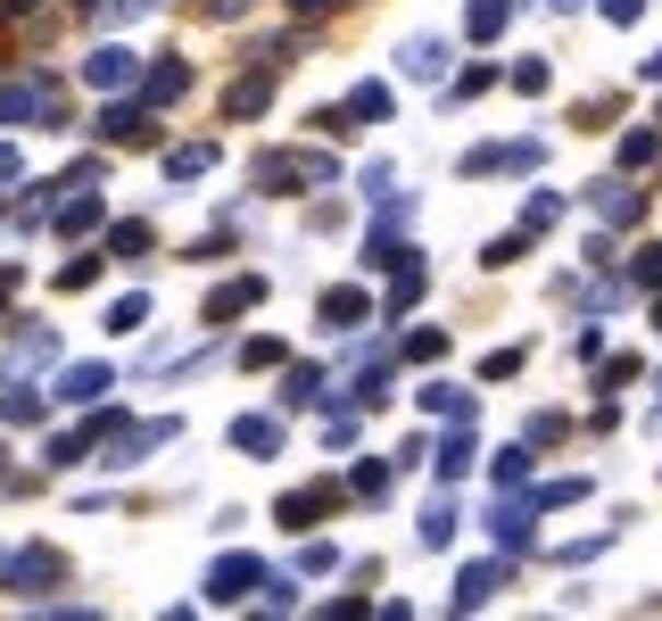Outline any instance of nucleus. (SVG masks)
Here are the masks:
<instances>
[{
  "instance_id": "nucleus-1",
  "label": "nucleus",
  "mask_w": 662,
  "mask_h": 621,
  "mask_svg": "<svg viewBox=\"0 0 662 621\" xmlns=\"http://www.w3.org/2000/svg\"><path fill=\"white\" fill-rule=\"evenodd\" d=\"M100 439H108V432H100ZM166 439H183V414H150V423L116 432L108 448H100V464H108V472H132V464H150V448H166Z\"/></svg>"
},
{
  "instance_id": "nucleus-2",
  "label": "nucleus",
  "mask_w": 662,
  "mask_h": 621,
  "mask_svg": "<svg viewBox=\"0 0 662 621\" xmlns=\"http://www.w3.org/2000/svg\"><path fill=\"white\" fill-rule=\"evenodd\" d=\"M132 76H141V58H132L125 42H100V50L83 58V83H92V92H125Z\"/></svg>"
},
{
  "instance_id": "nucleus-3",
  "label": "nucleus",
  "mask_w": 662,
  "mask_h": 621,
  "mask_svg": "<svg viewBox=\"0 0 662 621\" xmlns=\"http://www.w3.org/2000/svg\"><path fill=\"white\" fill-rule=\"evenodd\" d=\"M58 572H67V564H58L50 547H18V555H9V572H0V580L18 588V597H42V588H50Z\"/></svg>"
},
{
  "instance_id": "nucleus-4",
  "label": "nucleus",
  "mask_w": 662,
  "mask_h": 621,
  "mask_svg": "<svg viewBox=\"0 0 662 621\" xmlns=\"http://www.w3.org/2000/svg\"><path fill=\"white\" fill-rule=\"evenodd\" d=\"M397 67H406V83H448V67H455V50L439 34H415L406 50H397Z\"/></svg>"
},
{
  "instance_id": "nucleus-5",
  "label": "nucleus",
  "mask_w": 662,
  "mask_h": 621,
  "mask_svg": "<svg viewBox=\"0 0 662 621\" xmlns=\"http://www.w3.org/2000/svg\"><path fill=\"white\" fill-rule=\"evenodd\" d=\"M489 539L506 547V555H530V547H538V506H506V497H497V514H489Z\"/></svg>"
},
{
  "instance_id": "nucleus-6",
  "label": "nucleus",
  "mask_w": 662,
  "mask_h": 621,
  "mask_svg": "<svg viewBox=\"0 0 662 621\" xmlns=\"http://www.w3.org/2000/svg\"><path fill=\"white\" fill-rule=\"evenodd\" d=\"M257 580H265V564H257V555H224V564L208 572V605H241Z\"/></svg>"
},
{
  "instance_id": "nucleus-7",
  "label": "nucleus",
  "mask_w": 662,
  "mask_h": 621,
  "mask_svg": "<svg viewBox=\"0 0 662 621\" xmlns=\"http://www.w3.org/2000/svg\"><path fill=\"white\" fill-rule=\"evenodd\" d=\"M42 365H58V332H50V323L18 332V348H9V365H0V373H9V381H25V373H42Z\"/></svg>"
},
{
  "instance_id": "nucleus-8",
  "label": "nucleus",
  "mask_w": 662,
  "mask_h": 621,
  "mask_svg": "<svg viewBox=\"0 0 662 621\" xmlns=\"http://www.w3.org/2000/svg\"><path fill=\"white\" fill-rule=\"evenodd\" d=\"M588 207H596L605 225H638V216H646V199L622 183V174H605V183H588Z\"/></svg>"
},
{
  "instance_id": "nucleus-9",
  "label": "nucleus",
  "mask_w": 662,
  "mask_h": 621,
  "mask_svg": "<svg viewBox=\"0 0 662 621\" xmlns=\"http://www.w3.org/2000/svg\"><path fill=\"white\" fill-rule=\"evenodd\" d=\"M108 390H116L108 365H67V373H58V398H67V406H100Z\"/></svg>"
},
{
  "instance_id": "nucleus-10",
  "label": "nucleus",
  "mask_w": 662,
  "mask_h": 621,
  "mask_svg": "<svg viewBox=\"0 0 662 621\" xmlns=\"http://www.w3.org/2000/svg\"><path fill=\"white\" fill-rule=\"evenodd\" d=\"M232 448H248V456H282V423H274V414H232Z\"/></svg>"
},
{
  "instance_id": "nucleus-11",
  "label": "nucleus",
  "mask_w": 662,
  "mask_h": 621,
  "mask_svg": "<svg viewBox=\"0 0 662 621\" xmlns=\"http://www.w3.org/2000/svg\"><path fill=\"white\" fill-rule=\"evenodd\" d=\"M50 108V83H0V125H34Z\"/></svg>"
},
{
  "instance_id": "nucleus-12",
  "label": "nucleus",
  "mask_w": 662,
  "mask_h": 621,
  "mask_svg": "<svg viewBox=\"0 0 662 621\" xmlns=\"http://www.w3.org/2000/svg\"><path fill=\"white\" fill-rule=\"evenodd\" d=\"M257 299H265L257 274H241V283H216V290H208V323H232L241 307H257Z\"/></svg>"
},
{
  "instance_id": "nucleus-13",
  "label": "nucleus",
  "mask_w": 662,
  "mask_h": 621,
  "mask_svg": "<svg viewBox=\"0 0 662 621\" xmlns=\"http://www.w3.org/2000/svg\"><path fill=\"white\" fill-rule=\"evenodd\" d=\"M323 323H332V332H357L364 315H373V299H364V290H323V307H315Z\"/></svg>"
},
{
  "instance_id": "nucleus-14",
  "label": "nucleus",
  "mask_w": 662,
  "mask_h": 621,
  "mask_svg": "<svg viewBox=\"0 0 662 621\" xmlns=\"http://www.w3.org/2000/svg\"><path fill=\"white\" fill-rule=\"evenodd\" d=\"M422 414H431V423H473V390H448V381H431V390H422Z\"/></svg>"
},
{
  "instance_id": "nucleus-15",
  "label": "nucleus",
  "mask_w": 662,
  "mask_h": 621,
  "mask_svg": "<svg viewBox=\"0 0 662 621\" xmlns=\"http://www.w3.org/2000/svg\"><path fill=\"white\" fill-rule=\"evenodd\" d=\"M208 166H216V150H208V141H183V150H166V183H199Z\"/></svg>"
},
{
  "instance_id": "nucleus-16",
  "label": "nucleus",
  "mask_w": 662,
  "mask_h": 621,
  "mask_svg": "<svg viewBox=\"0 0 662 621\" xmlns=\"http://www.w3.org/2000/svg\"><path fill=\"white\" fill-rule=\"evenodd\" d=\"M497 580H506V572H497V564H473V572H464V580H455V605H464V613H480V605L497 597Z\"/></svg>"
},
{
  "instance_id": "nucleus-17",
  "label": "nucleus",
  "mask_w": 662,
  "mask_h": 621,
  "mask_svg": "<svg viewBox=\"0 0 662 621\" xmlns=\"http://www.w3.org/2000/svg\"><path fill=\"white\" fill-rule=\"evenodd\" d=\"M622 174H646V166H662V133H622Z\"/></svg>"
},
{
  "instance_id": "nucleus-18",
  "label": "nucleus",
  "mask_w": 662,
  "mask_h": 621,
  "mask_svg": "<svg viewBox=\"0 0 662 621\" xmlns=\"http://www.w3.org/2000/svg\"><path fill=\"white\" fill-rule=\"evenodd\" d=\"M431 472H439V481H464V472H473V432H464V423H455V439L431 456Z\"/></svg>"
},
{
  "instance_id": "nucleus-19",
  "label": "nucleus",
  "mask_w": 662,
  "mask_h": 621,
  "mask_svg": "<svg viewBox=\"0 0 662 621\" xmlns=\"http://www.w3.org/2000/svg\"><path fill=\"white\" fill-rule=\"evenodd\" d=\"M100 141H150V116L141 108H100Z\"/></svg>"
},
{
  "instance_id": "nucleus-20",
  "label": "nucleus",
  "mask_w": 662,
  "mask_h": 621,
  "mask_svg": "<svg viewBox=\"0 0 662 621\" xmlns=\"http://www.w3.org/2000/svg\"><path fill=\"white\" fill-rule=\"evenodd\" d=\"M390 116V83H357L348 92V125H381Z\"/></svg>"
},
{
  "instance_id": "nucleus-21",
  "label": "nucleus",
  "mask_w": 662,
  "mask_h": 621,
  "mask_svg": "<svg viewBox=\"0 0 662 621\" xmlns=\"http://www.w3.org/2000/svg\"><path fill=\"white\" fill-rule=\"evenodd\" d=\"M406 257H415V249L397 241V232H373V241H364V274H397Z\"/></svg>"
},
{
  "instance_id": "nucleus-22",
  "label": "nucleus",
  "mask_w": 662,
  "mask_h": 621,
  "mask_svg": "<svg viewBox=\"0 0 662 621\" xmlns=\"http://www.w3.org/2000/svg\"><path fill=\"white\" fill-rule=\"evenodd\" d=\"M323 506H332V490H290V497H282V530H306Z\"/></svg>"
},
{
  "instance_id": "nucleus-23",
  "label": "nucleus",
  "mask_w": 662,
  "mask_h": 621,
  "mask_svg": "<svg viewBox=\"0 0 662 621\" xmlns=\"http://www.w3.org/2000/svg\"><path fill=\"white\" fill-rule=\"evenodd\" d=\"M422 283H431V274H422V257H406V265H397V283H390V315H406V307L422 299Z\"/></svg>"
},
{
  "instance_id": "nucleus-24",
  "label": "nucleus",
  "mask_w": 662,
  "mask_h": 621,
  "mask_svg": "<svg viewBox=\"0 0 662 621\" xmlns=\"http://www.w3.org/2000/svg\"><path fill=\"white\" fill-rule=\"evenodd\" d=\"M183 92H190V67H183V58L150 67V100H158V108H166V100H183Z\"/></svg>"
},
{
  "instance_id": "nucleus-25",
  "label": "nucleus",
  "mask_w": 662,
  "mask_h": 621,
  "mask_svg": "<svg viewBox=\"0 0 662 621\" xmlns=\"http://www.w3.org/2000/svg\"><path fill=\"white\" fill-rule=\"evenodd\" d=\"M323 398V365H290V381H282V406H315Z\"/></svg>"
},
{
  "instance_id": "nucleus-26",
  "label": "nucleus",
  "mask_w": 662,
  "mask_h": 621,
  "mask_svg": "<svg viewBox=\"0 0 662 621\" xmlns=\"http://www.w3.org/2000/svg\"><path fill=\"white\" fill-rule=\"evenodd\" d=\"M513 25V0H473V42H497Z\"/></svg>"
},
{
  "instance_id": "nucleus-27",
  "label": "nucleus",
  "mask_w": 662,
  "mask_h": 621,
  "mask_svg": "<svg viewBox=\"0 0 662 621\" xmlns=\"http://www.w3.org/2000/svg\"><path fill=\"white\" fill-rule=\"evenodd\" d=\"M415 539H422V547H455V506H448V497H439V506L415 522Z\"/></svg>"
},
{
  "instance_id": "nucleus-28",
  "label": "nucleus",
  "mask_w": 662,
  "mask_h": 621,
  "mask_svg": "<svg viewBox=\"0 0 662 621\" xmlns=\"http://www.w3.org/2000/svg\"><path fill=\"white\" fill-rule=\"evenodd\" d=\"M265 100H274V76H241L232 83V116H257Z\"/></svg>"
},
{
  "instance_id": "nucleus-29",
  "label": "nucleus",
  "mask_w": 662,
  "mask_h": 621,
  "mask_svg": "<svg viewBox=\"0 0 662 621\" xmlns=\"http://www.w3.org/2000/svg\"><path fill=\"white\" fill-rule=\"evenodd\" d=\"M580 497H588V472H571V481H547V490L530 497V506L547 514V506H580Z\"/></svg>"
},
{
  "instance_id": "nucleus-30",
  "label": "nucleus",
  "mask_w": 662,
  "mask_h": 621,
  "mask_svg": "<svg viewBox=\"0 0 662 621\" xmlns=\"http://www.w3.org/2000/svg\"><path fill=\"white\" fill-rule=\"evenodd\" d=\"M538 158H547V141H497V166L506 174H530Z\"/></svg>"
},
{
  "instance_id": "nucleus-31",
  "label": "nucleus",
  "mask_w": 662,
  "mask_h": 621,
  "mask_svg": "<svg viewBox=\"0 0 662 621\" xmlns=\"http://www.w3.org/2000/svg\"><path fill=\"white\" fill-rule=\"evenodd\" d=\"M257 183H265V191H299V158H282V150L257 158Z\"/></svg>"
},
{
  "instance_id": "nucleus-32",
  "label": "nucleus",
  "mask_w": 662,
  "mask_h": 621,
  "mask_svg": "<svg viewBox=\"0 0 662 621\" xmlns=\"http://www.w3.org/2000/svg\"><path fill=\"white\" fill-rule=\"evenodd\" d=\"M141 323H150V299H141V290H125V299L108 307V332H141Z\"/></svg>"
},
{
  "instance_id": "nucleus-33",
  "label": "nucleus",
  "mask_w": 662,
  "mask_h": 621,
  "mask_svg": "<svg viewBox=\"0 0 662 621\" xmlns=\"http://www.w3.org/2000/svg\"><path fill=\"white\" fill-rule=\"evenodd\" d=\"M108 249H116L125 265H141V257H150V225H116V232H108Z\"/></svg>"
},
{
  "instance_id": "nucleus-34",
  "label": "nucleus",
  "mask_w": 662,
  "mask_h": 621,
  "mask_svg": "<svg viewBox=\"0 0 662 621\" xmlns=\"http://www.w3.org/2000/svg\"><path fill=\"white\" fill-rule=\"evenodd\" d=\"M547 83H555V67H547V58H522V67H513V92H522V100H538Z\"/></svg>"
},
{
  "instance_id": "nucleus-35",
  "label": "nucleus",
  "mask_w": 662,
  "mask_h": 621,
  "mask_svg": "<svg viewBox=\"0 0 662 621\" xmlns=\"http://www.w3.org/2000/svg\"><path fill=\"white\" fill-rule=\"evenodd\" d=\"M100 216H108L100 199H67V207H58V232H92Z\"/></svg>"
},
{
  "instance_id": "nucleus-36",
  "label": "nucleus",
  "mask_w": 662,
  "mask_h": 621,
  "mask_svg": "<svg viewBox=\"0 0 662 621\" xmlns=\"http://www.w3.org/2000/svg\"><path fill=\"white\" fill-rule=\"evenodd\" d=\"M299 572H306V580H323V572H340V547H332V539H306Z\"/></svg>"
},
{
  "instance_id": "nucleus-37",
  "label": "nucleus",
  "mask_w": 662,
  "mask_h": 621,
  "mask_svg": "<svg viewBox=\"0 0 662 621\" xmlns=\"http://www.w3.org/2000/svg\"><path fill=\"white\" fill-rule=\"evenodd\" d=\"M0 423H42V398L34 390H0Z\"/></svg>"
},
{
  "instance_id": "nucleus-38",
  "label": "nucleus",
  "mask_w": 662,
  "mask_h": 621,
  "mask_svg": "<svg viewBox=\"0 0 662 621\" xmlns=\"http://www.w3.org/2000/svg\"><path fill=\"white\" fill-rule=\"evenodd\" d=\"M489 472H497V490H522V481H530V448H506Z\"/></svg>"
},
{
  "instance_id": "nucleus-39",
  "label": "nucleus",
  "mask_w": 662,
  "mask_h": 621,
  "mask_svg": "<svg viewBox=\"0 0 662 621\" xmlns=\"http://www.w3.org/2000/svg\"><path fill=\"white\" fill-rule=\"evenodd\" d=\"M555 216H564V199H555V191H530V207H522V225H530V232H547Z\"/></svg>"
},
{
  "instance_id": "nucleus-40",
  "label": "nucleus",
  "mask_w": 662,
  "mask_h": 621,
  "mask_svg": "<svg viewBox=\"0 0 662 621\" xmlns=\"http://www.w3.org/2000/svg\"><path fill=\"white\" fill-rule=\"evenodd\" d=\"M100 283V257H67L58 265V290H92Z\"/></svg>"
},
{
  "instance_id": "nucleus-41",
  "label": "nucleus",
  "mask_w": 662,
  "mask_h": 621,
  "mask_svg": "<svg viewBox=\"0 0 662 621\" xmlns=\"http://www.w3.org/2000/svg\"><path fill=\"white\" fill-rule=\"evenodd\" d=\"M299 183H340V158H323V150H299Z\"/></svg>"
},
{
  "instance_id": "nucleus-42",
  "label": "nucleus",
  "mask_w": 662,
  "mask_h": 621,
  "mask_svg": "<svg viewBox=\"0 0 662 621\" xmlns=\"http://www.w3.org/2000/svg\"><path fill=\"white\" fill-rule=\"evenodd\" d=\"M92 432H100V423H92ZM92 432H58V439H50V464H83V448H92Z\"/></svg>"
},
{
  "instance_id": "nucleus-43",
  "label": "nucleus",
  "mask_w": 662,
  "mask_h": 621,
  "mask_svg": "<svg viewBox=\"0 0 662 621\" xmlns=\"http://www.w3.org/2000/svg\"><path fill=\"white\" fill-rule=\"evenodd\" d=\"M415 225V199H406V191H390V199H381V232H406Z\"/></svg>"
},
{
  "instance_id": "nucleus-44",
  "label": "nucleus",
  "mask_w": 662,
  "mask_h": 621,
  "mask_svg": "<svg viewBox=\"0 0 662 621\" xmlns=\"http://www.w3.org/2000/svg\"><path fill=\"white\" fill-rule=\"evenodd\" d=\"M571 357L596 365V357H605V332H596V323H580V332H571Z\"/></svg>"
},
{
  "instance_id": "nucleus-45",
  "label": "nucleus",
  "mask_w": 662,
  "mask_h": 621,
  "mask_svg": "<svg viewBox=\"0 0 662 621\" xmlns=\"http://www.w3.org/2000/svg\"><path fill=\"white\" fill-rule=\"evenodd\" d=\"M406 357H415V365H431V357H448V332H415V340H406Z\"/></svg>"
},
{
  "instance_id": "nucleus-46",
  "label": "nucleus",
  "mask_w": 662,
  "mask_h": 621,
  "mask_svg": "<svg viewBox=\"0 0 662 621\" xmlns=\"http://www.w3.org/2000/svg\"><path fill=\"white\" fill-rule=\"evenodd\" d=\"M629 283H638V290H662V249H646V257L629 265Z\"/></svg>"
},
{
  "instance_id": "nucleus-47",
  "label": "nucleus",
  "mask_w": 662,
  "mask_h": 621,
  "mask_svg": "<svg viewBox=\"0 0 662 621\" xmlns=\"http://www.w3.org/2000/svg\"><path fill=\"white\" fill-rule=\"evenodd\" d=\"M513 365H522V348H489V357H480V381H506Z\"/></svg>"
},
{
  "instance_id": "nucleus-48",
  "label": "nucleus",
  "mask_w": 662,
  "mask_h": 621,
  "mask_svg": "<svg viewBox=\"0 0 662 621\" xmlns=\"http://www.w3.org/2000/svg\"><path fill=\"white\" fill-rule=\"evenodd\" d=\"M357 497H390V464H357Z\"/></svg>"
},
{
  "instance_id": "nucleus-49",
  "label": "nucleus",
  "mask_w": 662,
  "mask_h": 621,
  "mask_svg": "<svg viewBox=\"0 0 662 621\" xmlns=\"http://www.w3.org/2000/svg\"><path fill=\"white\" fill-rule=\"evenodd\" d=\"M265 588V613H290V605H299V588H290V580H257Z\"/></svg>"
},
{
  "instance_id": "nucleus-50",
  "label": "nucleus",
  "mask_w": 662,
  "mask_h": 621,
  "mask_svg": "<svg viewBox=\"0 0 662 621\" xmlns=\"http://www.w3.org/2000/svg\"><path fill=\"white\" fill-rule=\"evenodd\" d=\"M638 9L646 0H605V25H638Z\"/></svg>"
},
{
  "instance_id": "nucleus-51",
  "label": "nucleus",
  "mask_w": 662,
  "mask_h": 621,
  "mask_svg": "<svg viewBox=\"0 0 662 621\" xmlns=\"http://www.w3.org/2000/svg\"><path fill=\"white\" fill-rule=\"evenodd\" d=\"M290 9H299V18H323V9H340V0H290Z\"/></svg>"
},
{
  "instance_id": "nucleus-52",
  "label": "nucleus",
  "mask_w": 662,
  "mask_h": 621,
  "mask_svg": "<svg viewBox=\"0 0 662 621\" xmlns=\"http://www.w3.org/2000/svg\"><path fill=\"white\" fill-rule=\"evenodd\" d=\"M0 183H18V150H0Z\"/></svg>"
},
{
  "instance_id": "nucleus-53",
  "label": "nucleus",
  "mask_w": 662,
  "mask_h": 621,
  "mask_svg": "<svg viewBox=\"0 0 662 621\" xmlns=\"http://www.w3.org/2000/svg\"><path fill=\"white\" fill-rule=\"evenodd\" d=\"M208 9H216V18H241V9H248V0H208Z\"/></svg>"
},
{
  "instance_id": "nucleus-54",
  "label": "nucleus",
  "mask_w": 662,
  "mask_h": 621,
  "mask_svg": "<svg viewBox=\"0 0 662 621\" xmlns=\"http://www.w3.org/2000/svg\"><path fill=\"white\" fill-rule=\"evenodd\" d=\"M638 76H646V83H662V50H654V58H646V67H638Z\"/></svg>"
},
{
  "instance_id": "nucleus-55",
  "label": "nucleus",
  "mask_w": 662,
  "mask_h": 621,
  "mask_svg": "<svg viewBox=\"0 0 662 621\" xmlns=\"http://www.w3.org/2000/svg\"><path fill=\"white\" fill-rule=\"evenodd\" d=\"M571 9H580V0H555V18H571Z\"/></svg>"
},
{
  "instance_id": "nucleus-56",
  "label": "nucleus",
  "mask_w": 662,
  "mask_h": 621,
  "mask_svg": "<svg viewBox=\"0 0 662 621\" xmlns=\"http://www.w3.org/2000/svg\"><path fill=\"white\" fill-rule=\"evenodd\" d=\"M83 9H108V0H83Z\"/></svg>"
},
{
  "instance_id": "nucleus-57",
  "label": "nucleus",
  "mask_w": 662,
  "mask_h": 621,
  "mask_svg": "<svg viewBox=\"0 0 662 621\" xmlns=\"http://www.w3.org/2000/svg\"><path fill=\"white\" fill-rule=\"evenodd\" d=\"M9 9H34V0H9Z\"/></svg>"
},
{
  "instance_id": "nucleus-58",
  "label": "nucleus",
  "mask_w": 662,
  "mask_h": 621,
  "mask_svg": "<svg viewBox=\"0 0 662 621\" xmlns=\"http://www.w3.org/2000/svg\"><path fill=\"white\" fill-rule=\"evenodd\" d=\"M654 323H662V307H654Z\"/></svg>"
},
{
  "instance_id": "nucleus-59",
  "label": "nucleus",
  "mask_w": 662,
  "mask_h": 621,
  "mask_svg": "<svg viewBox=\"0 0 662 621\" xmlns=\"http://www.w3.org/2000/svg\"><path fill=\"white\" fill-rule=\"evenodd\" d=\"M654 398H662V390H654Z\"/></svg>"
}]
</instances>
